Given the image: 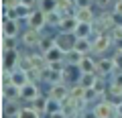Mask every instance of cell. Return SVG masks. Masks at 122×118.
Instances as JSON below:
<instances>
[{
	"mask_svg": "<svg viewBox=\"0 0 122 118\" xmlns=\"http://www.w3.org/2000/svg\"><path fill=\"white\" fill-rule=\"evenodd\" d=\"M22 53L18 49H2V69L4 71H12L18 67Z\"/></svg>",
	"mask_w": 122,
	"mask_h": 118,
	"instance_id": "7a4b0ae2",
	"label": "cell"
},
{
	"mask_svg": "<svg viewBox=\"0 0 122 118\" xmlns=\"http://www.w3.org/2000/svg\"><path fill=\"white\" fill-rule=\"evenodd\" d=\"M96 79H98V73H81L79 83H81V86H86V87H94Z\"/></svg>",
	"mask_w": 122,
	"mask_h": 118,
	"instance_id": "7402d4cb",
	"label": "cell"
},
{
	"mask_svg": "<svg viewBox=\"0 0 122 118\" xmlns=\"http://www.w3.org/2000/svg\"><path fill=\"white\" fill-rule=\"evenodd\" d=\"M37 96H39L37 82H26L25 86L20 87V100H25V102H33Z\"/></svg>",
	"mask_w": 122,
	"mask_h": 118,
	"instance_id": "8992f818",
	"label": "cell"
},
{
	"mask_svg": "<svg viewBox=\"0 0 122 118\" xmlns=\"http://www.w3.org/2000/svg\"><path fill=\"white\" fill-rule=\"evenodd\" d=\"M77 25H79V21L75 18V14H69V16H63L59 29H61V33H75Z\"/></svg>",
	"mask_w": 122,
	"mask_h": 118,
	"instance_id": "7c38bea8",
	"label": "cell"
},
{
	"mask_svg": "<svg viewBox=\"0 0 122 118\" xmlns=\"http://www.w3.org/2000/svg\"><path fill=\"white\" fill-rule=\"evenodd\" d=\"M0 43H2V49H16V37H8V35H2Z\"/></svg>",
	"mask_w": 122,
	"mask_h": 118,
	"instance_id": "d4e9b609",
	"label": "cell"
},
{
	"mask_svg": "<svg viewBox=\"0 0 122 118\" xmlns=\"http://www.w3.org/2000/svg\"><path fill=\"white\" fill-rule=\"evenodd\" d=\"M59 112H61V102L49 96V100H47V116H57Z\"/></svg>",
	"mask_w": 122,
	"mask_h": 118,
	"instance_id": "d6986e66",
	"label": "cell"
},
{
	"mask_svg": "<svg viewBox=\"0 0 122 118\" xmlns=\"http://www.w3.org/2000/svg\"><path fill=\"white\" fill-rule=\"evenodd\" d=\"M49 96L55 98V100H65L67 96H69V86H67L65 82H61V83H53L51 86V92H49Z\"/></svg>",
	"mask_w": 122,
	"mask_h": 118,
	"instance_id": "52a82bcc",
	"label": "cell"
},
{
	"mask_svg": "<svg viewBox=\"0 0 122 118\" xmlns=\"http://www.w3.org/2000/svg\"><path fill=\"white\" fill-rule=\"evenodd\" d=\"M75 39H77V37H75L73 33H59V35L55 37V45L61 47L67 53V51H71V49H75Z\"/></svg>",
	"mask_w": 122,
	"mask_h": 118,
	"instance_id": "277c9868",
	"label": "cell"
},
{
	"mask_svg": "<svg viewBox=\"0 0 122 118\" xmlns=\"http://www.w3.org/2000/svg\"><path fill=\"white\" fill-rule=\"evenodd\" d=\"M92 116H96V118L118 116V104H112L110 100H102L100 104H96L94 108H92Z\"/></svg>",
	"mask_w": 122,
	"mask_h": 118,
	"instance_id": "6da1fadb",
	"label": "cell"
},
{
	"mask_svg": "<svg viewBox=\"0 0 122 118\" xmlns=\"http://www.w3.org/2000/svg\"><path fill=\"white\" fill-rule=\"evenodd\" d=\"M118 116H122V100L118 102Z\"/></svg>",
	"mask_w": 122,
	"mask_h": 118,
	"instance_id": "d6a6232c",
	"label": "cell"
},
{
	"mask_svg": "<svg viewBox=\"0 0 122 118\" xmlns=\"http://www.w3.org/2000/svg\"><path fill=\"white\" fill-rule=\"evenodd\" d=\"M110 83H112V86H120V87H122V69H116V71L112 73V82H110Z\"/></svg>",
	"mask_w": 122,
	"mask_h": 118,
	"instance_id": "83f0119b",
	"label": "cell"
},
{
	"mask_svg": "<svg viewBox=\"0 0 122 118\" xmlns=\"http://www.w3.org/2000/svg\"><path fill=\"white\" fill-rule=\"evenodd\" d=\"M116 45H118V51H122V39H120V41H116Z\"/></svg>",
	"mask_w": 122,
	"mask_h": 118,
	"instance_id": "836d02e7",
	"label": "cell"
},
{
	"mask_svg": "<svg viewBox=\"0 0 122 118\" xmlns=\"http://www.w3.org/2000/svg\"><path fill=\"white\" fill-rule=\"evenodd\" d=\"M110 37H112L114 43L120 41V39H122V25H114L112 29H110Z\"/></svg>",
	"mask_w": 122,
	"mask_h": 118,
	"instance_id": "4316f807",
	"label": "cell"
},
{
	"mask_svg": "<svg viewBox=\"0 0 122 118\" xmlns=\"http://www.w3.org/2000/svg\"><path fill=\"white\" fill-rule=\"evenodd\" d=\"M96 2V6H100V8H108L110 4H112V0H94Z\"/></svg>",
	"mask_w": 122,
	"mask_h": 118,
	"instance_id": "4dcf8cb0",
	"label": "cell"
},
{
	"mask_svg": "<svg viewBox=\"0 0 122 118\" xmlns=\"http://www.w3.org/2000/svg\"><path fill=\"white\" fill-rule=\"evenodd\" d=\"M69 96L75 98V100H81L86 96V86H81L79 82H75L73 86H69Z\"/></svg>",
	"mask_w": 122,
	"mask_h": 118,
	"instance_id": "44dd1931",
	"label": "cell"
},
{
	"mask_svg": "<svg viewBox=\"0 0 122 118\" xmlns=\"http://www.w3.org/2000/svg\"><path fill=\"white\" fill-rule=\"evenodd\" d=\"M39 8L43 10V12L57 10V0H39Z\"/></svg>",
	"mask_w": 122,
	"mask_h": 118,
	"instance_id": "cb8c5ba5",
	"label": "cell"
},
{
	"mask_svg": "<svg viewBox=\"0 0 122 118\" xmlns=\"http://www.w3.org/2000/svg\"><path fill=\"white\" fill-rule=\"evenodd\" d=\"M112 59H114V63H116V69H122V51H118Z\"/></svg>",
	"mask_w": 122,
	"mask_h": 118,
	"instance_id": "f546056e",
	"label": "cell"
},
{
	"mask_svg": "<svg viewBox=\"0 0 122 118\" xmlns=\"http://www.w3.org/2000/svg\"><path fill=\"white\" fill-rule=\"evenodd\" d=\"M2 96H6L10 102H16V100H20V87L10 82L6 86H2Z\"/></svg>",
	"mask_w": 122,
	"mask_h": 118,
	"instance_id": "8fae6325",
	"label": "cell"
},
{
	"mask_svg": "<svg viewBox=\"0 0 122 118\" xmlns=\"http://www.w3.org/2000/svg\"><path fill=\"white\" fill-rule=\"evenodd\" d=\"M47 100L49 98H43L41 94L33 100V106H35V110L39 112V116H47Z\"/></svg>",
	"mask_w": 122,
	"mask_h": 118,
	"instance_id": "e0dca14e",
	"label": "cell"
},
{
	"mask_svg": "<svg viewBox=\"0 0 122 118\" xmlns=\"http://www.w3.org/2000/svg\"><path fill=\"white\" fill-rule=\"evenodd\" d=\"M75 49L86 55V53H90L92 49H94V43L90 41V37H77V39H75Z\"/></svg>",
	"mask_w": 122,
	"mask_h": 118,
	"instance_id": "9a60e30c",
	"label": "cell"
},
{
	"mask_svg": "<svg viewBox=\"0 0 122 118\" xmlns=\"http://www.w3.org/2000/svg\"><path fill=\"white\" fill-rule=\"evenodd\" d=\"M114 71H116V63H114V59H100L98 61V73L100 75H112Z\"/></svg>",
	"mask_w": 122,
	"mask_h": 118,
	"instance_id": "4fadbf2b",
	"label": "cell"
},
{
	"mask_svg": "<svg viewBox=\"0 0 122 118\" xmlns=\"http://www.w3.org/2000/svg\"><path fill=\"white\" fill-rule=\"evenodd\" d=\"M26 25H29L30 29H37V31H41L43 26H47V14H45L41 8H39V10H33V14L26 18Z\"/></svg>",
	"mask_w": 122,
	"mask_h": 118,
	"instance_id": "5b68a950",
	"label": "cell"
},
{
	"mask_svg": "<svg viewBox=\"0 0 122 118\" xmlns=\"http://www.w3.org/2000/svg\"><path fill=\"white\" fill-rule=\"evenodd\" d=\"M73 35L75 37H90V35H94V26H92V22H79Z\"/></svg>",
	"mask_w": 122,
	"mask_h": 118,
	"instance_id": "ac0fdd59",
	"label": "cell"
},
{
	"mask_svg": "<svg viewBox=\"0 0 122 118\" xmlns=\"http://www.w3.org/2000/svg\"><path fill=\"white\" fill-rule=\"evenodd\" d=\"M41 39H43V37H41V33L37 31V29H26L25 33H22V37H20V43L25 45L26 49H33V47H39V43H41Z\"/></svg>",
	"mask_w": 122,
	"mask_h": 118,
	"instance_id": "3957f363",
	"label": "cell"
},
{
	"mask_svg": "<svg viewBox=\"0 0 122 118\" xmlns=\"http://www.w3.org/2000/svg\"><path fill=\"white\" fill-rule=\"evenodd\" d=\"M37 0H20V4H25V6H33Z\"/></svg>",
	"mask_w": 122,
	"mask_h": 118,
	"instance_id": "1f68e13d",
	"label": "cell"
},
{
	"mask_svg": "<svg viewBox=\"0 0 122 118\" xmlns=\"http://www.w3.org/2000/svg\"><path fill=\"white\" fill-rule=\"evenodd\" d=\"M18 22H20V21H14V18L4 16V18H2V35L18 37Z\"/></svg>",
	"mask_w": 122,
	"mask_h": 118,
	"instance_id": "ba28073f",
	"label": "cell"
},
{
	"mask_svg": "<svg viewBox=\"0 0 122 118\" xmlns=\"http://www.w3.org/2000/svg\"><path fill=\"white\" fill-rule=\"evenodd\" d=\"M94 90L98 92V96H100V98H102V94L108 90V87H106V82H104V75L98 73V79H96V83H94Z\"/></svg>",
	"mask_w": 122,
	"mask_h": 118,
	"instance_id": "484cf974",
	"label": "cell"
},
{
	"mask_svg": "<svg viewBox=\"0 0 122 118\" xmlns=\"http://www.w3.org/2000/svg\"><path fill=\"white\" fill-rule=\"evenodd\" d=\"M77 67L81 69V73H98V63L94 61V59H92L87 53L81 57V61H79Z\"/></svg>",
	"mask_w": 122,
	"mask_h": 118,
	"instance_id": "30bf717a",
	"label": "cell"
},
{
	"mask_svg": "<svg viewBox=\"0 0 122 118\" xmlns=\"http://www.w3.org/2000/svg\"><path fill=\"white\" fill-rule=\"evenodd\" d=\"M110 43H112V37H110V33H102V35H96V41H94V49H92V51H96V53H104L106 49L110 47Z\"/></svg>",
	"mask_w": 122,
	"mask_h": 118,
	"instance_id": "9c48e42d",
	"label": "cell"
},
{
	"mask_svg": "<svg viewBox=\"0 0 122 118\" xmlns=\"http://www.w3.org/2000/svg\"><path fill=\"white\" fill-rule=\"evenodd\" d=\"M45 14H47V26H59L63 21V14L59 10H51V12H45Z\"/></svg>",
	"mask_w": 122,
	"mask_h": 118,
	"instance_id": "ffe728a7",
	"label": "cell"
},
{
	"mask_svg": "<svg viewBox=\"0 0 122 118\" xmlns=\"http://www.w3.org/2000/svg\"><path fill=\"white\" fill-rule=\"evenodd\" d=\"M81 57H83V53H79L77 49H71V51L65 53V65H79Z\"/></svg>",
	"mask_w": 122,
	"mask_h": 118,
	"instance_id": "2e32d148",
	"label": "cell"
},
{
	"mask_svg": "<svg viewBox=\"0 0 122 118\" xmlns=\"http://www.w3.org/2000/svg\"><path fill=\"white\" fill-rule=\"evenodd\" d=\"M51 47H55V37H43V39H41V43H39L41 53H47Z\"/></svg>",
	"mask_w": 122,
	"mask_h": 118,
	"instance_id": "603a6c76",
	"label": "cell"
},
{
	"mask_svg": "<svg viewBox=\"0 0 122 118\" xmlns=\"http://www.w3.org/2000/svg\"><path fill=\"white\" fill-rule=\"evenodd\" d=\"M20 6V0H2V8H16Z\"/></svg>",
	"mask_w": 122,
	"mask_h": 118,
	"instance_id": "f1b7e54d",
	"label": "cell"
},
{
	"mask_svg": "<svg viewBox=\"0 0 122 118\" xmlns=\"http://www.w3.org/2000/svg\"><path fill=\"white\" fill-rule=\"evenodd\" d=\"M73 14L79 22H94V12H92L90 6H77Z\"/></svg>",
	"mask_w": 122,
	"mask_h": 118,
	"instance_id": "5bb4252c",
	"label": "cell"
}]
</instances>
